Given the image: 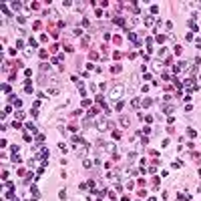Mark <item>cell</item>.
<instances>
[{
    "label": "cell",
    "mask_w": 201,
    "mask_h": 201,
    "mask_svg": "<svg viewBox=\"0 0 201 201\" xmlns=\"http://www.w3.org/2000/svg\"><path fill=\"white\" fill-rule=\"evenodd\" d=\"M125 95V86H121V85H117L115 89H111V93H109V99H113V100H117V99H121V97Z\"/></svg>",
    "instance_id": "1"
},
{
    "label": "cell",
    "mask_w": 201,
    "mask_h": 201,
    "mask_svg": "<svg viewBox=\"0 0 201 201\" xmlns=\"http://www.w3.org/2000/svg\"><path fill=\"white\" fill-rule=\"evenodd\" d=\"M97 127H99L100 131H105V129H107V121H105V119H99V123H97Z\"/></svg>",
    "instance_id": "2"
},
{
    "label": "cell",
    "mask_w": 201,
    "mask_h": 201,
    "mask_svg": "<svg viewBox=\"0 0 201 201\" xmlns=\"http://www.w3.org/2000/svg\"><path fill=\"white\" fill-rule=\"evenodd\" d=\"M85 153H86V145H81V149H79V153H77V155H79V157H82Z\"/></svg>",
    "instance_id": "3"
},
{
    "label": "cell",
    "mask_w": 201,
    "mask_h": 201,
    "mask_svg": "<svg viewBox=\"0 0 201 201\" xmlns=\"http://www.w3.org/2000/svg\"><path fill=\"white\" fill-rule=\"evenodd\" d=\"M121 125H123V127H127V125H129V119H127V117H123V119H121Z\"/></svg>",
    "instance_id": "4"
}]
</instances>
